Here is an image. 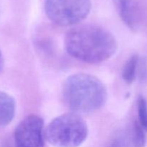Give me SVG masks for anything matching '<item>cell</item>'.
<instances>
[{
	"label": "cell",
	"instance_id": "cell-1",
	"mask_svg": "<svg viewBox=\"0 0 147 147\" xmlns=\"http://www.w3.org/2000/svg\"><path fill=\"white\" fill-rule=\"evenodd\" d=\"M64 42L66 51L70 56L89 64L106 61L118 49L117 41L110 32L89 24L69 30Z\"/></svg>",
	"mask_w": 147,
	"mask_h": 147
},
{
	"label": "cell",
	"instance_id": "cell-2",
	"mask_svg": "<svg viewBox=\"0 0 147 147\" xmlns=\"http://www.w3.org/2000/svg\"><path fill=\"white\" fill-rule=\"evenodd\" d=\"M107 89L98 78L86 73L69 76L63 85L62 97L72 112L90 113L103 107L107 100Z\"/></svg>",
	"mask_w": 147,
	"mask_h": 147
},
{
	"label": "cell",
	"instance_id": "cell-3",
	"mask_svg": "<svg viewBox=\"0 0 147 147\" xmlns=\"http://www.w3.org/2000/svg\"><path fill=\"white\" fill-rule=\"evenodd\" d=\"M47 142L55 147H78L88 134L84 119L72 112L55 118L45 130Z\"/></svg>",
	"mask_w": 147,
	"mask_h": 147
},
{
	"label": "cell",
	"instance_id": "cell-4",
	"mask_svg": "<svg viewBox=\"0 0 147 147\" xmlns=\"http://www.w3.org/2000/svg\"><path fill=\"white\" fill-rule=\"evenodd\" d=\"M91 9L90 0H45V10L55 24L67 27L83 21Z\"/></svg>",
	"mask_w": 147,
	"mask_h": 147
},
{
	"label": "cell",
	"instance_id": "cell-5",
	"mask_svg": "<svg viewBox=\"0 0 147 147\" xmlns=\"http://www.w3.org/2000/svg\"><path fill=\"white\" fill-rule=\"evenodd\" d=\"M44 121L37 115L26 116L14 131L16 147H44Z\"/></svg>",
	"mask_w": 147,
	"mask_h": 147
},
{
	"label": "cell",
	"instance_id": "cell-6",
	"mask_svg": "<svg viewBox=\"0 0 147 147\" xmlns=\"http://www.w3.org/2000/svg\"><path fill=\"white\" fill-rule=\"evenodd\" d=\"M122 21L132 30L137 29L140 20L139 0H113Z\"/></svg>",
	"mask_w": 147,
	"mask_h": 147
},
{
	"label": "cell",
	"instance_id": "cell-7",
	"mask_svg": "<svg viewBox=\"0 0 147 147\" xmlns=\"http://www.w3.org/2000/svg\"><path fill=\"white\" fill-rule=\"evenodd\" d=\"M16 103L12 96L0 90V127L9 124L14 118Z\"/></svg>",
	"mask_w": 147,
	"mask_h": 147
},
{
	"label": "cell",
	"instance_id": "cell-8",
	"mask_svg": "<svg viewBox=\"0 0 147 147\" xmlns=\"http://www.w3.org/2000/svg\"><path fill=\"white\" fill-rule=\"evenodd\" d=\"M138 63L139 57L136 55L131 56L130 58L125 63L122 72V77L127 84H131L134 81L137 71Z\"/></svg>",
	"mask_w": 147,
	"mask_h": 147
},
{
	"label": "cell",
	"instance_id": "cell-9",
	"mask_svg": "<svg viewBox=\"0 0 147 147\" xmlns=\"http://www.w3.org/2000/svg\"><path fill=\"white\" fill-rule=\"evenodd\" d=\"M109 147H135L132 137L131 129L123 131L116 135Z\"/></svg>",
	"mask_w": 147,
	"mask_h": 147
},
{
	"label": "cell",
	"instance_id": "cell-10",
	"mask_svg": "<svg viewBox=\"0 0 147 147\" xmlns=\"http://www.w3.org/2000/svg\"><path fill=\"white\" fill-rule=\"evenodd\" d=\"M144 131L139 122H134L131 129V133L135 147H144L146 144Z\"/></svg>",
	"mask_w": 147,
	"mask_h": 147
},
{
	"label": "cell",
	"instance_id": "cell-11",
	"mask_svg": "<svg viewBox=\"0 0 147 147\" xmlns=\"http://www.w3.org/2000/svg\"><path fill=\"white\" fill-rule=\"evenodd\" d=\"M138 116L139 123L147 131V103L143 96H139L138 99Z\"/></svg>",
	"mask_w": 147,
	"mask_h": 147
},
{
	"label": "cell",
	"instance_id": "cell-12",
	"mask_svg": "<svg viewBox=\"0 0 147 147\" xmlns=\"http://www.w3.org/2000/svg\"><path fill=\"white\" fill-rule=\"evenodd\" d=\"M4 57H3V55L2 53H1V50H0V73H1L3 67H4Z\"/></svg>",
	"mask_w": 147,
	"mask_h": 147
}]
</instances>
